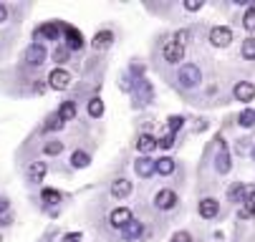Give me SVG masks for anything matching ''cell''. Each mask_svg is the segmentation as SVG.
I'll return each mask as SVG.
<instances>
[{"instance_id": "cell-6", "label": "cell", "mask_w": 255, "mask_h": 242, "mask_svg": "<svg viewBox=\"0 0 255 242\" xmlns=\"http://www.w3.org/2000/svg\"><path fill=\"white\" fill-rule=\"evenodd\" d=\"M61 36V23L51 20V23H43L35 28V38H46V41H58Z\"/></svg>"}, {"instance_id": "cell-16", "label": "cell", "mask_w": 255, "mask_h": 242, "mask_svg": "<svg viewBox=\"0 0 255 242\" xmlns=\"http://www.w3.org/2000/svg\"><path fill=\"white\" fill-rule=\"evenodd\" d=\"M25 58H28L30 66H41V63L46 61V48H43L41 43H33V46L25 51Z\"/></svg>"}, {"instance_id": "cell-41", "label": "cell", "mask_w": 255, "mask_h": 242, "mask_svg": "<svg viewBox=\"0 0 255 242\" xmlns=\"http://www.w3.org/2000/svg\"><path fill=\"white\" fill-rule=\"evenodd\" d=\"M238 215H240V220H248V217H253V215H250V210H248V207H243V210H240Z\"/></svg>"}, {"instance_id": "cell-42", "label": "cell", "mask_w": 255, "mask_h": 242, "mask_svg": "<svg viewBox=\"0 0 255 242\" xmlns=\"http://www.w3.org/2000/svg\"><path fill=\"white\" fill-rule=\"evenodd\" d=\"M253 157H255V149H253Z\"/></svg>"}, {"instance_id": "cell-38", "label": "cell", "mask_w": 255, "mask_h": 242, "mask_svg": "<svg viewBox=\"0 0 255 242\" xmlns=\"http://www.w3.org/2000/svg\"><path fill=\"white\" fill-rule=\"evenodd\" d=\"M68 53H71L68 48H58V51H56V61H58V63H66V58H68Z\"/></svg>"}, {"instance_id": "cell-29", "label": "cell", "mask_w": 255, "mask_h": 242, "mask_svg": "<svg viewBox=\"0 0 255 242\" xmlns=\"http://www.w3.org/2000/svg\"><path fill=\"white\" fill-rule=\"evenodd\" d=\"M63 126H66V124L58 119V114H51V116L46 119V124H43L46 131H58V129H63Z\"/></svg>"}, {"instance_id": "cell-23", "label": "cell", "mask_w": 255, "mask_h": 242, "mask_svg": "<svg viewBox=\"0 0 255 242\" xmlns=\"http://www.w3.org/2000/svg\"><path fill=\"white\" fill-rule=\"evenodd\" d=\"M91 164V157L86 154V152H74V154H71V166H76V169H86Z\"/></svg>"}, {"instance_id": "cell-28", "label": "cell", "mask_w": 255, "mask_h": 242, "mask_svg": "<svg viewBox=\"0 0 255 242\" xmlns=\"http://www.w3.org/2000/svg\"><path fill=\"white\" fill-rule=\"evenodd\" d=\"M238 124H240V126H245V129L255 126V111H253V109H245V111L238 116Z\"/></svg>"}, {"instance_id": "cell-10", "label": "cell", "mask_w": 255, "mask_h": 242, "mask_svg": "<svg viewBox=\"0 0 255 242\" xmlns=\"http://www.w3.org/2000/svg\"><path fill=\"white\" fill-rule=\"evenodd\" d=\"M174 202H177V194L172 189H159L154 194V207H157V210H172Z\"/></svg>"}, {"instance_id": "cell-17", "label": "cell", "mask_w": 255, "mask_h": 242, "mask_svg": "<svg viewBox=\"0 0 255 242\" xmlns=\"http://www.w3.org/2000/svg\"><path fill=\"white\" fill-rule=\"evenodd\" d=\"M112 194H114V197H119V199L129 197V194H131V182H129L127 177L114 179V182H112Z\"/></svg>"}, {"instance_id": "cell-39", "label": "cell", "mask_w": 255, "mask_h": 242, "mask_svg": "<svg viewBox=\"0 0 255 242\" xmlns=\"http://www.w3.org/2000/svg\"><path fill=\"white\" fill-rule=\"evenodd\" d=\"M5 20H8V8L0 3V23H5Z\"/></svg>"}, {"instance_id": "cell-14", "label": "cell", "mask_w": 255, "mask_h": 242, "mask_svg": "<svg viewBox=\"0 0 255 242\" xmlns=\"http://www.w3.org/2000/svg\"><path fill=\"white\" fill-rule=\"evenodd\" d=\"M112 43H114V33H112V30H99L96 36L91 38V48H96V51L112 48Z\"/></svg>"}, {"instance_id": "cell-3", "label": "cell", "mask_w": 255, "mask_h": 242, "mask_svg": "<svg viewBox=\"0 0 255 242\" xmlns=\"http://www.w3.org/2000/svg\"><path fill=\"white\" fill-rule=\"evenodd\" d=\"M46 81H48V86H51L53 91H66V88L71 86V74L66 71V68H53Z\"/></svg>"}, {"instance_id": "cell-1", "label": "cell", "mask_w": 255, "mask_h": 242, "mask_svg": "<svg viewBox=\"0 0 255 242\" xmlns=\"http://www.w3.org/2000/svg\"><path fill=\"white\" fill-rule=\"evenodd\" d=\"M177 81L185 86V88H195V86H200L202 74H200V68L195 63H185V66L179 68V74H177Z\"/></svg>"}, {"instance_id": "cell-26", "label": "cell", "mask_w": 255, "mask_h": 242, "mask_svg": "<svg viewBox=\"0 0 255 242\" xmlns=\"http://www.w3.org/2000/svg\"><path fill=\"white\" fill-rule=\"evenodd\" d=\"M61 152H63V142L51 139V142H46V144H43V154H48V157H58Z\"/></svg>"}, {"instance_id": "cell-31", "label": "cell", "mask_w": 255, "mask_h": 242, "mask_svg": "<svg viewBox=\"0 0 255 242\" xmlns=\"http://www.w3.org/2000/svg\"><path fill=\"white\" fill-rule=\"evenodd\" d=\"M190 38H192V33H190L187 28H182V30H177V33H174V38H172V41H174V43H179L182 48H185V43H187Z\"/></svg>"}, {"instance_id": "cell-20", "label": "cell", "mask_w": 255, "mask_h": 242, "mask_svg": "<svg viewBox=\"0 0 255 242\" xmlns=\"http://www.w3.org/2000/svg\"><path fill=\"white\" fill-rule=\"evenodd\" d=\"M56 114H58V119H61L63 124H66V121H74V119H76V103H74V101H63L61 109H58Z\"/></svg>"}, {"instance_id": "cell-8", "label": "cell", "mask_w": 255, "mask_h": 242, "mask_svg": "<svg viewBox=\"0 0 255 242\" xmlns=\"http://www.w3.org/2000/svg\"><path fill=\"white\" fill-rule=\"evenodd\" d=\"M200 217H205V220H212V217H217V212H220V202H217L215 197H205V199H200Z\"/></svg>"}, {"instance_id": "cell-7", "label": "cell", "mask_w": 255, "mask_h": 242, "mask_svg": "<svg viewBox=\"0 0 255 242\" xmlns=\"http://www.w3.org/2000/svg\"><path fill=\"white\" fill-rule=\"evenodd\" d=\"M162 56H164L167 63H179L182 58H185V48H182L179 43H174V41H167L164 48H162Z\"/></svg>"}, {"instance_id": "cell-37", "label": "cell", "mask_w": 255, "mask_h": 242, "mask_svg": "<svg viewBox=\"0 0 255 242\" xmlns=\"http://www.w3.org/2000/svg\"><path fill=\"white\" fill-rule=\"evenodd\" d=\"M81 240H84L81 232H68V235H63V242H81Z\"/></svg>"}, {"instance_id": "cell-27", "label": "cell", "mask_w": 255, "mask_h": 242, "mask_svg": "<svg viewBox=\"0 0 255 242\" xmlns=\"http://www.w3.org/2000/svg\"><path fill=\"white\" fill-rule=\"evenodd\" d=\"M41 199H43L46 204H58V202H61V192H58V189H48V187H46V189L41 192Z\"/></svg>"}, {"instance_id": "cell-35", "label": "cell", "mask_w": 255, "mask_h": 242, "mask_svg": "<svg viewBox=\"0 0 255 242\" xmlns=\"http://www.w3.org/2000/svg\"><path fill=\"white\" fill-rule=\"evenodd\" d=\"M245 207H248V210H250V215L255 217V189L248 194V199H245Z\"/></svg>"}, {"instance_id": "cell-22", "label": "cell", "mask_w": 255, "mask_h": 242, "mask_svg": "<svg viewBox=\"0 0 255 242\" xmlns=\"http://www.w3.org/2000/svg\"><path fill=\"white\" fill-rule=\"evenodd\" d=\"M248 194H250V189H248L245 184H233V187H230V192H228L230 202H245V199H248Z\"/></svg>"}, {"instance_id": "cell-12", "label": "cell", "mask_w": 255, "mask_h": 242, "mask_svg": "<svg viewBox=\"0 0 255 242\" xmlns=\"http://www.w3.org/2000/svg\"><path fill=\"white\" fill-rule=\"evenodd\" d=\"M233 93H235V98H238L240 103H248V101L255 98V86H253L250 81H240V83H235Z\"/></svg>"}, {"instance_id": "cell-2", "label": "cell", "mask_w": 255, "mask_h": 242, "mask_svg": "<svg viewBox=\"0 0 255 242\" xmlns=\"http://www.w3.org/2000/svg\"><path fill=\"white\" fill-rule=\"evenodd\" d=\"M210 43H212L215 48L230 46V43H233V30H230L228 25H215V28L210 30Z\"/></svg>"}, {"instance_id": "cell-25", "label": "cell", "mask_w": 255, "mask_h": 242, "mask_svg": "<svg viewBox=\"0 0 255 242\" xmlns=\"http://www.w3.org/2000/svg\"><path fill=\"white\" fill-rule=\"evenodd\" d=\"M89 116L91 119H101L104 116V101L101 98H91L89 101Z\"/></svg>"}, {"instance_id": "cell-5", "label": "cell", "mask_w": 255, "mask_h": 242, "mask_svg": "<svg viewBox=\"0 0 255 242\" xmlns=\"http://www.w3.org/2000/svg\"><path fill=\"white\" fill-rule=\"evenodd\" d=\"M131 220L134 217H131L129 207H117V210H112V215H109V222H112V227H117V230H124Z\"/></svg>"}, {"instance_id": "cell-4", "label": "cell", "mask_w": 255, "mask_h": 242, "mask_svg": "<svg viewBox=\"0 0 255 242\" xmlns=\"http://www.w3.org/2000/svg\"><path fill=\"white\" fill-rule=\"evenodd\" d=\"M61 30H63V36H66V48L68 51H81L84 48V36L79 33V28L61 23Z\"/></svg>"}, {"instance_id": "cell-30", "label": "cell", "mask_w": 255, "mask_h": 242, "mask_svg": "<svg viewBox=\"0 0 255 242\" xmlns=\"http://www.w3.org/2000/svg\"><path fill=\"white\" fill-rule=\"evenodd\" d=\"M182 124H185V119H182V116H169V119H167V134L179 131V129H182Z\"/></svg>"}, {"instance_id": "cell-15", "label": "cell", "mask_w": 255, "mask_h": 242, "mask_svg": "<svg viewBox=\"0 0 255 242\" xmlns=\"http://www.w3.org/2000/svg\"><path fill=\"white\" fill-rule=\"evenodd\" d=\"M46 171H48V164H46V161H30V166H28V177H30L33 184H38V182H43Z\"/></svg>"}, {"instance_id": "cell-21", "label": "cell", "mask_w": 255, "mask_h": 242, "mask_svg": "<svg viewBox=\"0 0 255 242\" xmlns=\"http://www.w3.org/2000/svg\"><path fill=\"white\" fill-rule=\"evenodd\" d=\"M172 171H174V161H172L169 157H162V159H157V161H154V174L169 177Z\"/></svg>"}, {"instance_id": "cell-40", "label": "cell", "mask_w": 255, "mask_h": 242, "mask_svg": "<svg viewBox=\"0 0 255 242\" xmlns=\"http://www.w3.org/2000/svg\"><path fill=\"white\" fill-rule=\"evenodd\" d=\"M8 207H10V202H8L5 197H0V215H3V212L8 210Z\"/></svg>"}, {"instance_id": "cell-36", "label": "cell", "mask_w": 255, "mask_h": 242, "mask_svg": "<svg viewBox=\"0 0 255 242\" xmlns=\"http://www.w3.org/2000/svg\"><path fill=\"white\" fill-rule=\"evenodd\" d=\"M202 5V0H185V10H200Z\"/></svg>"}, {"instance_id": "cell-34", "label": "cell", "mask_w": 255, "mask_h": 242, "mask_svg": "<svg viewBox=\"0 0 255 242\" xmlns=\"http://www.w3.org/2000/svg\"><path fill=\"white\" fill-rule=\"evenodd\" d=\"M169 242H192V235L187 232V230H179V232H174L172 235V240Z\"/></svg>"}, {"instance_id": "cell-19", "label": "cell", "mask_w": 255, "mask_h": 242, "mask_svg": "<svg viewBox=\"0 0 255 242\" xmlns=\"http://www.w3.org/2000/svg\"><path fill=\"white\" fill-rule=\"evenodd\" d=\"M141 232H144V225H141L139 220H131V222L122 230V237H124V240H139Z\"/></svg>"}, {"instance_id": "cell-33", "label": "cell", "mask_w": 255, "mask_h": 242, "mask_svg": "<svg viewBox=\"0 0 255 242\" xmlns=\"http://www.w3.org/2000/svg\"><path fill=\"white\" fill-rule=\"evenodd\" d=\"M157 147H162V149H172V147H174V134H164L162 139H157Z\"/></svg>"}, {"instance_id": "cell-18", "label": "cell", "mask_w": 255, "mask_h": 242, "mask_svg": "<svg viewBox=\"0 0 255 242\" xmlns=\"http://www.w3.org/2000/svg\"><path fill=\"white\" fill-rule=\"evenodd\" d=\"M134 88H136V93H139V101H141V103H149V101H152L154 91H152L149 81H144V79H136V81H134Z\"/></svg>"}, {"instance_id": "cell-24", "label": "cell", "mask_w": 255, "mask_h": 242, "mask_svg": "<svg viewBox=\"0 0 255 242\" xmlns=\"http://www.w3.org/2000/svg\"><path fill=\"white\" fill-rule=\"evenodd\" d=\"M240 53L245 61H255V38H245L240 46Z\"/></svg>"}, {"instance_id": "cell-11", "label": "cell", "mask_w": 255, "mask_h": 242, "mask_svg": "<svg viewBox=\"0 0 255 242\" xmlns=\"http://www.w3.org/2000/svg\"><path fill=\"white\" fill-rule=\"evenodd\" d=\"M134 147H136V152H141V157H152V152L157 149V139L152 134H139Z\"/></svg>"}, {"instance_id": "cell-13", "label": "cell", "mask_w": 255, "mask_h": 242, "mask_svg": "<svg viewBox=\"0 0 255 242\" xmlns=\"http://www.w3.org/2000/svg\"><path fill=\"white\" fill-rule=\"evenodd\" d=\"M154 161H157V159H152V157H139V159L134 161V171H136L139 177L147 179V177L154 174Z\"/></svg>"}, {"instance_id": "cell-32", "label": "cell", "mask_w": 255, "mask_h": 242, "mask_svg": "<svg viewBox=\"0 0 255 242\" xmlns=\"http://www.w3.org/2000/svg\"><path fill=\"white\" fill-rule=\"evenodd\" d=\"M243 25H245L248 30H255V5L248 8V13L243 15Z\"/></svg>"}, {"instance_id": "cell-9", "label": "cell", "mask_w": 255, "mask_h": 242, "mask_svg": "<svg viewBox=\"0 0 255 242\" xmlns=\"http://www.w3.org/2000/svg\"><path fill=\"white\" fill-rule=\"evenodd\" d=\"M215 169L220 171V174H228L230 171V152H228L223 139H220V149H217V157H215Z\"/></svg>"}]
</instances>
